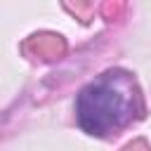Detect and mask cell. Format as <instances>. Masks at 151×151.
Masks as SVG:
<instances>
[{"instance_id":"obj_1","label":"cell","mask_w":151,"mask_h":151,"mask_svg":"<svg viewBox=\"0 0 151 151\" xmlns=\"http://www.w3.org/2000/svg\"><path fill=\"white\" fill-rule=\"evenodd\" d=\"M139 111L134 80L123 71H106L80 90L76 101L78 123L90 134H111L123 130Z\"/></svg>"}]
</instances>
